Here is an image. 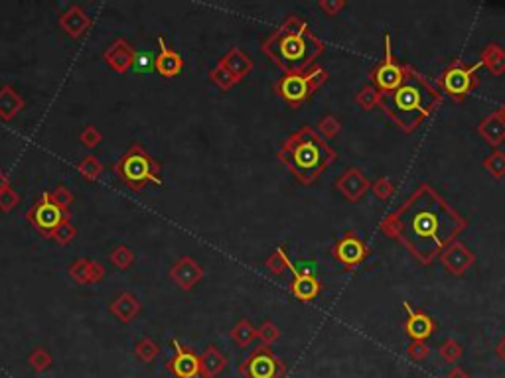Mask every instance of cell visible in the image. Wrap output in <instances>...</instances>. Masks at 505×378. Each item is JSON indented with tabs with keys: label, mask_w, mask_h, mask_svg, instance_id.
<instances>
[{
	"label": "cell",
	"mask_w": 505,
	"mask_h": 378,
	"mask_svg": "<svg viewBox=\"0 0 505 378\" xmlns=\"http://www.w3.org/2000/svg\"><path fill=\"white\" fill-rule=\"evenodd\" d=\"M468 227V221L452 209L428 184H422L401 207L379 225L422 264H430Z\"/></svg>",
	"instance_id": "obj_1"
},
{
	"label": "cell",
	"mask_w": 505,
	"mask_h": 378,
	"mask_svg": "<svg viewBox=\"0 0 505 378\" xmlns=\"http://www.w3.org/2000/svg\"><path fill=\"white\" fill-rule=\"evenodd\" d=\"M324 50V42L318 40L310 26L298 16L286 18L263 42V51L284 73H304Z\"/></svg>",
	"instance_id": "obj_2"
},
{
	"label": "cell",
	"mask_w": 505,
	"mask_h": 378,
	"mask_svg": "<svg viewBox=\"0 0 505 378\" xmlns=\"http://www.w3.org/2000/svg\"><path fill=\"white\" fill-rule=\"evenodd\" d=\"M440 103L442 95L411 68L405 69V77L399 87L381 95L383 110L405 132L417 130Z\"/></svg>",
	"instance_id": "obj_3"
},
{
	"label": "cell",
	"mask_w": 505,
	"mask_h": 378,
	"mask_svg": "<svg viewBox=\"0 0 505 378\" xmlns=\"http://www.w3.org/2000/svg\"><path fill=\"white\" fill-rule=\"evenodd\" d=\"M276 158L300 184L310 185L334 164L335 152L314 128L302 126L284 140Z\"/></svg>",
	"instance_id": "obj_4"
},
{
	"label": "cell",
	"mask_w": 505,
	"mask_h": 378,
	"mask_svg": "<svg viewBox=\"0 0 505 378\" xmlns=\"http://www.w3.org/2000/svg\"><path fill=\"white\" fill-rule=\"evenodd\" d=\"M113 172L132 191H142L146 184H162L160 164L140 144H132L113 166Z\"/></svg>",
	"instance_id": "obj_5"
},
{
	"label": "cell",
	"mask_w": 505,
	"mask_h": 378,
	"mask_svg": "<svg viewBox=\"0 0 505 378\" xmlns=\"http://www.w3.org/2000/svg\"><path fill=\"white\" fill-rule=\"evenodd\" d=\"M26 219L28 223H30L40 235H43V238H52L53 233L58 231L61 223L71 217H69V213L60 209V207L52 201L50 191H42L40 197L36 199L34 205L28 209Z\"/></svg>",
	"instance_id": "obj_6"
},
{
	"label": "cell",
	"mask_w": 505,
	"mask_h": 378,
	"mask_svg": "<svg viewBox=\"0 0 505 378\" xmlns=\"http://www.w3.org/2000/svg\"><path fill=\"white\" fill-rule=\"evenodd\" d=\"M239 372L245 378H281L286 377V364L274 357L271 347L259 345L239 364Z\"/></svg>",
	"instance_id": "obj_7"
},
{
	"label": "cell",
	"mask_w": 505,
	"mask_h": 378,
	"mask_svg": "<svg viewBox=\"0 0 505 378\" xmlns=\"http://www.w3.org/2000/svg\"><path fill=\"white\" fill-rule=\"evenodd\" d=\"M383 42H385V58L381 59L375 68L371 69V73H369L371 85H373L381 95L393 91L395 87H399L402 77H405V69H407L399 65L397 59H395L393 46H391V36L385 34Z\"/></svg>",
	"instance_id": "obj_8"
},
{
	"label": "cell",
	"mask_w": 505,
	"mask_h": 378,
	"mask_svg": "<svg viewBox=\"0 0 505 378\" xmlns=\"http://www.w3.org/2000/svg\"><path fill=\"white\" fill-rule=\"evenodd\" d=\"M479 65H466L462 61H454L440 77V85L446 95H450L454 101H462L464 97L478 85Z\"/></svg>",
	"instance_id": "obj_9"
},
{
	"label": "cell",
	"mask_w": 505,
	"mask_h": 378,
	"mask_svg": "<svg viewBox=\"0 0 505 378\" xmlns=\"http://www.w3.org/2000/svg\"><path fill=\"white\" fill-rule=\"evenodd\" d=\"M276 95L291 105L292 109H298L314 95V89L310 85L306 73H284L276 83H274Z\"/></svg>",
	"instance_id": "obj_10"
},
{
	"label": "cell",
	"mask_w": 505,
	"mask_h": 378,
	"mask_svg": "<svg viewBox=\"0 0 505 378\" xmlns=\"http://www.w3.org/2000/svg\"><path fill=\"white\" fill-rule=\"evenodd\" d=\"M174 347V357L168 361V370L176 378H207V374L202 370V362L189 347L182 345L178 339H172Z\"/></svg>",
	"instance_id": "obj_11"
},
{
	"label": "cell",
	"mask_w": 505,
	"mask_h": 378,
	"mask_svg": "<svg viewBox=\"0 0 505 378\" xmlns=\"http://www.w3.org/2000/svg\"><path fill=\"white\" fill-rule=\"evenodd\" d=\"M368 246H365V243L361 241L360 236L355 235L353 231H350V233H345L343 236H340L338 241H335L334 248H332V254H334V258L342 266H345V268H355V266H360L361 262L365 261V256H368Z\"/></svg>",
	"instance_id": "obj_12"
},
{
	"label": "cell",
	"mask_w": 505,
	"mask_h": 378,
	"mask_svg": "<svg viewBox=\"0 0 505 378\" xmlns=\"http://www.w3.org/2000/svg\"><path fill=\"white\" fill-rule=\"evenodd\" d=\"M440 264L444 266L446 272H450L454 276H462L468 270L474 266L476 262V254L460 241H454L452 244H448L442 254L438 256Z\"/></svg>",
	"instance_id": "obj_13"
},
{
	"label": "cell",
	"mask_w": 505,
	"mask_h": 378,
	"mask_svg": "<svg viewBox=\"0 0 505 378\" xmlns=\"http://www.w3.org/2000/svg\"><path fill=\"white\" fill-rule=\"evenodd\" d=\"M335 189L351 203H358L363 199V195L368 194V189H371L369 179L363 176V172L360 168H348L342 176L335 179Z\"/></svg>",
	"instance_id": "obj_14"
},
{
	"label": "cell",
	"mask_w": 505,
	"mask_h": 378,
	"mask_svg": "<svg viewBox=\"0 0 505 378\" xmlns=\"http://www.w3.org/2000/svg\"><path fill=\"white\" fill-rule=\"evenodd\" d=\"M135 58H137V50L130 46L125 38H119L103 51L105 63L117 71V73H129L132 65H135Z\"/></svg>",
	"instance_id": "obj_15"
},
{
	"label": "cell",
	"mask_w": 505,
	"mask_h": 378,
	"mask_svg": "<svg viewBox=\"0 0 505 378\" xmlns=\"http://www.w3.org/2000/svg\"><path fill=\"white\" fill-rule=\"evenodd\" d=\"M170 278L180 290L189 292L204 280V268L192 256H182L170 268Z\"/></svg>",
	"instance_id": "obj_16"
},
{
	"label": "cell",
	"mask_w": 505,
	"mask_h": 378,
	"mask_svg": "<svg viewBox=\"0 0 505 378\" xmlns=\"http://www.w3.org/2000/svg\"><path fill=\"white\" fill-rule=\"evenodd\" d=\"M402 308L409 311V317L405 323V333L411 337V341H427L428 337L437 331V323L427 311H417L409 302L402 303Z\"/></svg>",
	"instance_id": "obj_17"
},
{
	"label": "cell",
	"mask_w": 505,
	"mask_h": 378,
	"mask_svg": "<svg viewBox=\"0 0 505 378\" xmlns=\"http://www.w3.org/2000/svg\"><path fill=\"white\" fill-rule=\"evenodd\" d=\"M60 28L69 38L78 40L91 28V16L79 4H73L60 16Z\"/></svg>",
	"instance_id": "obj_18"
},
{
	"label": "cell",
	"mask_w": 505,
	"mask_h": 378,
	"mask_svg": "<svg viewBox=\"0 0 505 378\" xmlns=\"http://www.w3.org/2000/svg\"><path fill=\"white\" fill-rule=\"evenodd\" d=\"M69 278H71L76 284H81V286L97 284V282H101L105 278V268L103 264H99L97 261L78 258V261L69 266Z\"/></svg>",
	"instance_id": "obj_19"
},
{
	"label": "cell",
	"mask_w": 505,
	"mask_h": 378,
	"mask_svg": "<svg viewBox=\"0 0 505 378\" xmlns=\"http://www.w3.org/2000/svg\"><path fill=\"white\" fill-rule=\"evenodd\" d=\"M140 310H142L140 300L135 294H130V292L119 294L113 300L111 305H109V311L120 323H130V321L137 320L138 315H140Z\"/></svg>",
	"instance_id": "obj_20"
},
{
	"label": "cell",
	"mask_w": 505,
	"mask_h": 378,
	"mask_svg": "<svg viewBox=\"0 0 505 378\" xmlns=\"http://www.w3.org/2000/svg\"><path fill=\"white\" fill-rule=\"evenodd\" d=\"M158 46H160V51L156 56L155 69L162 77H176L184 69V59L178 51L166 46L164 38H158Z\"/></svg>",
	"instance_id": "obj_21"
},
{
	"label": "cell",
	"mask_w": 505,
	"mask_h": 378,
	"mask_svg": "<svg viewBox=\"0 0 505 378\" xmlns=\"http://www.w3.org/2000/svg\"><path fill=\"white\" fill-rule=\"evenodd\" d=\"M322 292V284L314 274H300L294 272V280L291 284V294L298 300V302H312L316 300Z\"/></svg>",
	"instance_id": "obj_22"
},
{
	"label": "cell",
	"mask_w": 505,
	"mask_h": 378,
	"mask_svg": "<svg viewBox=\"0 0 505 378\" xmlns=\"http://www.w3.org/2000/svg\"><path fill=\"white\" fill-rule=\"evenodd\" d=\"M478 132L491 146H499L505 142V118L499 115V110L491 112L479 122Z\"/></svg>",
	"instance_id": "obj_23"
},
{
	"label": "cell",
	"mask_w": 505,
	"mask_h": 378,
	"mask_svg": "<svg viewBox=\"0 0 505 378\" xmlns=\"http://www.w3.org/2000/svg\"><path fill=\"white\" fill-rule=\"evenodd\" d=\"M219 61H222L225 68L229 69V73H231L239 83L253 71V59L249 58L247 53L239 50V48H233V50L227 51Z\"/></svg>",
	"instance_id": "obj_24"
},
{
	"label": "cell",
	"mask_w": 505,
	"mask_h": 378,
	"mask_svg": "<svg viewBox=\"0 0 505 378\" xmlns=\"http://www.w3.org/2000/svg\"><path fill=\"white\" fill-rule=\"evenodd\" d=\"M24 110V99L12 85H2L0 87V118L2 120H12L18 117V112Z\"/></svg>",
	"instance_id": "obj_25"
},
{
	"label": "cell",
	"mask_w": 505,
	"mask_h": 378,
	"mask_svg": "<svg viewBox=\"0 0 505 378\" xmlns=\"http://www.w3.org/2000/svg\"><path fill=\"white\" fill-rule=\"evenodd\" d=\"M479 65L488 69L491 75H504L505 73V50L496 42H489L479 53Z\"/></svg>",
	"instance_id": "obj_26"
},
{
	"label": "cell",
	"mask_w": 505,
	"mask_h": 378,
	"mask_svg": "<svg viewBox=\"0 0 505 378\" xmlns=\"http://www.w3.org/2000/svg\"><path fill=\"white\" fill-rule=\"evenodd\" d=\"M199 362H202V370L206 372L207 378H214V377H217V374H219L223 369H225L227 359H225V357L219 353V349H217V347L209 345L206 351L202 353V357H199Z\"/></svg>",
	"instance_id": "obj_27"
},
{
	"label": "cell",
	"mask_w": 505,
	"mask_h": 378,
	"mask_svg": "<svg viewBox=\"0 0 505 378\" xmlns=\"http://www.w3.org/2000/svg\"><path fill=\"white\" fill-rule=\"evenodd\" d=\"M265 268L274 276H281L286 270L292 268V261L288 258V252L284 246H278L271 252V256L265 261Z\"/></svg>",
	"instance_id": "obj_28"
},
{
	"label": "cell",
	"mask_w": 505,
	"mask_h": 378,
	"mask_svg": "<svg viewBox=\"0 0 505 378\" xmlns=\"http://www.w3.org/2000/svg\"><path fill=\"white\" fill-rule=\"evenodd\" d=\"M231 339L235 341L237 347L245 349V347H249V345L257 339V329L253 327V323L249 320H241L237 321V325L231 329Z\"/></svg>",
	"instance_id": "obj_29"
},
{
	"label": "cell",
	"mask_w": 505,
	"mask_h": 378,
	"mask_svg": "<svg viewBox=\"0 0 505 378\" xmlns=\"http://www.w3.org/2000/svg\"><path fill=\"white\" fill-rule=\"evenodd\" d=\"M78 172L85 182H97L99 177L103 176V164L99 162L97 156L87 154L85 158L78 164Z\"/></svg>",
	"instance_id": "obj_30"
},
{
	"label": "cell",
	"mask_w": 505,
	"mask_h": 378,
	"mask_svg": "<svg viewBox=\"0 0 505 378\" xmlns=\"http://www.w3.org/2000/svg\"><path fill=\"white\" fill-rule=\"evenodd\" d=\"M135 355H137L138 361L148 364V362H152L158 359V355H160V347H158V343H156L155 339H150V337H142V339L135 345Z\"/></svg>",
	"instance_id": "obj_31"
},
{
	"label": "cell",
	"mask_w": 505,
	"mask_h": 378,
	"mask_svg": "<svg viewBox=\"0 0 505 378\" xmlns=\"http://www.w3.org/2000/svg\"><path fill=\"white\" fill-rule=\"evenodd\" d=\"M209 79H212V81H214V83L217 85L219 89H222V91H229V89H233L235 85L239 83V81H237V79H235V77L229 73V69L223 65L222 61H219V63H217V65L212 69Z\"/></svg>",
	"instance_id": "obj_32"
},
{
	"label": "cell",
	"mask_w": 505,
	"mask_h": 378,
	"mask_svg": "<svg viewBox=\"0 0 505 378\" xmlns=\"http://www.w3.org/2000/svg\"><path fill=\"white\" fill-rule=\"evenodd\" d=\"M355 105L363 110H373L377 105H381V93L373 85H368L355 95Z\"/></svg>",
	"instance_id": "obj_33"
},
{
	"label": "cell",
	"mask_w": 505,
	"mask_h": 378,
	"mask_svg": "<svg viewBox=\"0 0 505 378\" xmlns=\"http://www.w3.org/2000/svg\"><path fill=\"white\" fill-rule=\"evenodd\" d=\"M438 355H440V359L444 362H448V364H454V362L460 361V357L464 355V347L456 339H452V337H448L444 343L438 347Z\"/></svg>",
	"instance_id": "obj_34"
},
{
	"label": "cell",
	"mask_w": 505,
	"mask_h": 378,
	"mask_svg": "<svg viewBox=\"0 0 505 378\" xmlns=\"http://www.w3.org/2000/svg\"><path fill=\"white\" fill-rule=\"evenodd\" d=\"M484 168H486V172H489V176H494L496 179L505 177V152H491L488 158L484 160Z\"/></svg>",
	"instance_id": "obj_35"
},
{
	"label": "cell",
	"mask_w": 505,
	"mask_h": 378,
	"mask_svg": "<svg viewBox=\"0 0 505 378\" xmlns=\"http://www.w3.org/2000/svg\"><path fill=\"white\" fill-rule=\"evenodd\" d=\"M135 262V252L130 251L129 246L120 244L117 248H113L111 252V264L119 270H129Z\"/></svg>",
	"instance_id": "obj_36"
},
{
	"label": "cell",
	"mask_w": 505,
	"mask_h": 378,
	"mask_svg": "<svg viewBox=\"0 0 505 378\" xmlns=\"http://www.w3.org/2000/svg\"><path fill=\"white\" fill-rule=\"evenodd\" d=\"M340 130H342V125H340V120L335 117H332V115H328V117H324L320 122H318L316 126V132L324 140H332V138H335V136L340 135Z\"/></svg>",
	"instance_id": "obj_37"
},
{
	"label": "cell",
	"mask_w": 505,
	"mask_h": 378,
	"mask_svg": "<svg viewBox=\"0 0 505 378\" xmlns=\"http://www.w3.org/2000/svg\"><path fill=\"white\" fill-rule=\"evenodd\" d=\"M28 364H30L32 370H36V372H43V370H48L52 367V355L48 353L43 347H38V349H34V351L30 353V357H28Z\"/></svg>",
	"instance_id": "obj_38"
},
{
	"label": "cell",
	"mask_w": 505,
	"mask_h": 378,
	"mask_svg": "<svg viewBox=\"0 0 505 378\" xmlns=\"http://www.w3.org/2000/svg\"><path fill=\"white\" fill-rule=\"evenodd\" d=\"M76 236H78V229L71 223V219H68V221H63L60 227H58V231L53 233L52 238L60 244V246H68V244L76 241Z\"/></svg>",
	"instance_id": "obj_39"
},
{
	"label": "cell",
	"mask_w": 505,
	"mask_h": 378,
	"mask_svg": "<svg viewBox=\"0 0 505 378\" xmlns=\"http://www.w3.org/2000/svg\"><path fill=\"white\" fill-rule=\"evenodd\" d=\"M50 197H52V201L56 203L60 209L66 211V213H69L71 205H73V201H76V197H73V194H71V189H68L66 185H58L56 189H52V191H50Z\"/></svg>",
	"instance_id": "obj_40"
},
{
	"label": "cell",
	"mask_w": 505,
	"mask_h": 378,
	"mask_svg": "<svg viewBox=\"0 0 505 378\" xmlns=\"http://www.w3.org/2000/svg\"><path fill=\"white\" fill-rule=\"evenodd\" d=\"M257 337L261 339V343L266 345V347H271V345H274L276 341H278L281 331H278V327L274 325L273 321H265V323L257 329Z\"/></svg>",
	"instance_id": "obj_41"
},
{
	"label": "cell",
	"mask_w": 505,
	"mask_h": 378,
	"mask_svg": "<svg viewBox=\"0 0 505 378\" xmlns=\"http://www.w3.org/2000/svg\"><path fill=\"white\" fill-rule=\"evenodd\" d=\"M156 65V56L152 51H137V58H135V65L132 69L138 73H148L152 71Z\"/></svg>",
	"instance_id": "obj_42"
},
{
	"label": "cell",
	"mask_w": 505,
	"mask_h": 378,
	"mask_svg": "<svg viewBox=\"0 0 505 378\" xmlns=\"http://www.w3.org/2000/svg\"><path fill=\"white\" fill-rule=\"evenodd\" d=\"M371 191H373V195H375L377 199L387 201V199L395 194V185L389 177H379L375 184L371 185Z\"/></svg>",
	"instance_id": "obj_43"
},
{
	"label": "cell",
	"mask_w": 505,
	"mask_h": 378,
	"mask_svg": "<svg viewBox=\"0 0 505 378\" xmlns=\"http://www.w3.org/2000/svg\"><path fill=\"white\" fill-rule=\"evenodd\" d=\"M18 203H20V195L16 194V189H12V185L0 191V211L2 213H10L12 209H16Z\"/></svg>",
	"instance_id": "obj_44"
},
{
	"label": "cell",
	"mask_w": 505,
	"mask_h": 378,
	"mask_svg": "<svg viewBox=\"0 0 505 378\" xmlns=\"http://www.w3.org/2000/svg\"><path fill=\"white\" fill-rule=\"evenodd\" d=\"M101 140H103V136H101V132H99V130H97L93 125H89L87 128H83V132L79 135V142L83 144L87 150H93V148H97Z\"/></svg>",
	"instance_id": "obj_45"
},
{
	"label": "cell",
	"mask_w": 505,
	"mask_h": 378,
	"mask_svg": "<svg viewBox=\"0 0 505 378\" xmlns=\"http://www.w3.org/2000/svg\"><path fill=\"white\" fill-rule=\"evenodd\" d=\"M304 73H306V77H308V81H310V85H312V89H314V91H318V89H320V87H322V85L328 81V71H326L322 65H318V63H314L312 68L306 69Z\"/></svg>",
	"instance_id": "obj_46"
},
{
	"label": "cell",
	"mask_w": 505,
	"mask_h": 378,
	"mask_svg": "<svg viewBox=\"0 0 505 378\" xmlns=\"http://www.w3.org/2000/svg\"><path fill=\"white\" fill-rule=\"evenodd\" d=\"M407 355L411 357L412 361H425L428 355H430V347H428L427 341H411L409 343V349H407Z\"/></svg>",
	"instance_id": "obj_47"
},
{
	"label": "cell",
	"mask_w": 505,
	"mask_h": 378,
	"mask_svg": "<svg viewBox=\"0 0 505 378\" xmlns=\"http://www.w3.org/2000/svg\"><path fill=\"white\" fill-rule=\"evenodd\" d=\"M318 6H320V10L324 12L326 16H338L345 9V2L343 0H320Z\"/></svg>",
	"instance_id": "obj_48"
},
{
	"label": "cell",
	"mask_w": 505,
	"mask_h": 378,
	"mask_svg": "<svg viewBox=\"0 0 505 378\" xmlns=\"http://www.w3.org/2000/svg\"><path fill=\"white\" fill-rule=\"evenodd\" d=\"M442 378H472V377L466 372V370L460 369V367H454V369L448 370Z\"/></svg>",
	"instance_id": "obj_49"
},
{
	"label": "cell",
	"mask_w": 505,
	"mask_h": 378,
	"mask_svg": "<svg viewBox=\"0 0 505 378\" xmlns=\"http://www.w3.org/2000/svg\"><path fill=\"white\" fill-rule=\"evenodd\" d=\"M496 357L501 362H505V335L499 339V343L496 345Z\"/></svg>",
	"instance_id": "obj_50"
},
{
	"label": "cell",
	"mask_w": 505,
	"mask_h": 378,
	"mask_svg": "<svg viewBox=\"0 0 505 378\" xmlns=\"http://www.w3.org/2000/svg\"><path fill=\"white\" fill-rule=\"evenodd\" d=\"M9 185H10L9 176H6V174H4V172L0 169V191H2V189H6Z\"/></svg>",
	"instance_id": "obj_51"
},
{
	"label": "cell",
	"mask_w": 505,
	"mask_h": 378,
	"mask_svg": "<svg viewBox=\"0 0 505 378\" xmlns=\"http://www.w3.org/2000/svg\"><path fill=\"white\" fill-rule=\"evenodd\" d=\"M499 115H501V117L505 118V105H504V107H501V110H499Z\"/></svg>",
	"instance_id": "obj_52"
},
{
	"label": "cell",
	"mask_w": 505,
	"mask_h": 378,
	"mask_svg": "<svg viewBox=\"0 0 505 378\" xmlns=\"http://www.w3.org/2000/svg\"><path fill=\"white\" fill-rule=\"evenodd\" d=\"M281 378H286V377H281Z\"/></svg>",
	"instance_id": "obj_53"
}]
</instances>
